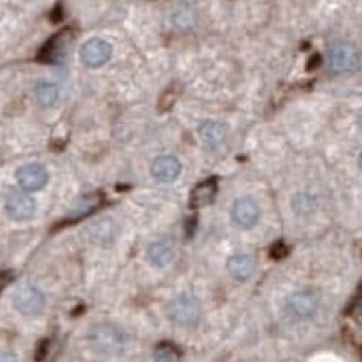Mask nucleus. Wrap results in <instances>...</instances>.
I'll return each mask as SVG.
<instances>
[{"label": "nucleus", "instance_id": "obj_1", "mask_svg": "<svg viewBox=\"0 0 362 362\" xmlns=\"http://www.w3.org/2000/svg\"><path fill=\"white\" fill-rule=\"evenodd\" d=\"M88 342L98 354L119 356L124 351L126 336L115 324H96L89 329Z\"/></svg>", "mask_w": 362, "mask_h": 362}, {"label": "nucleus", "instance_id": "obj_2", "mask_svg": "<svg viewBox=\"0 0 362 362\" xmlns=\"http://www.w3.org/2000/svg\"><path fill=\"white\" fill-rule=\"evenodd\" d=\"M329 64L336 74H354L362 71V52L349 42H339L330 47Z\"/></svg>", "mask_w": 362, "mask_h": 362}, {"label": "nucleus", "instance_id": "obj_3", "mask_svg": "<svg viewBox=\"0 0 362 362\" xmlns=\"http://www.w3.org/2000/svg\"><path fill=\"white\" fill-rule=\"evenodd\" d=\"M168 317L171 322L180 325V327H194L200 322L202 307L193 296L181 293L170 302Z\"/></svg>", "mask_w": 362, "mask_h": 362}, {"label": "nucleus", "instance_id": "obj_4", "mask_svg": "<svg viewBox=\"0 0 362 362\" xmlns=\"http://www.w3.org/2000/svg\"><path fill=\"white\" fill-rule=\"evenodd\" d=\"M317 309H319V297H317L314 291H309V288L292 293L287 298V302H285V312L298 320L310 319Z\"/></svg>", "mask_w": 362, "mask_h": 362}, {"label": "nucleus", "instance_id": "obj_5", "mask_svg": "<svg viewBox=\"0 0 362 362\" xmlns=\"http://www.w3.org/2000/svg\"><path fill=\"white\" fill-rule=\"evenodd\" d=\"M233 223L242 230H250L259 223L260 220V206L253 198L242 197L237 198L232 206Z\"/></svg>", "mask_w": 362, "mask_h": 362}, {"label": "nucleus", "instance_id": "obj_6", "mask_svg": "<svg viewBox=\"0 0 362 362\" xmlns=\"http://www.w3.org/2000/svg\"><path fill=\"white\" fill-rule=\"evenodd\" d=\"M112 56V45L107 40L90 39L81 47V61L86 67L98 69L110 61Z\"/></svg>", "mask_w": 362, "mask_h": 362}, {"label": "nucleus", "instance_id": "obj_7", "mask_svg": "<svg viewBox=\"0 0 362 362\" xmlns=\"http://www.w3.org/2000/svg\"><path fill=\"white\" fill-rule=\"evenodd\" d=\"M45 297L37 287L25 285L13 293V307L24 315H35L44 309Z\"/></svg>", "mask_w": 362, "mask_h": 362}, {"label": "nucleus", "instance_id": "obj_8", "mask_svg": "<svg viewBox=\"0 0 362 362\" xmlns=\"http://www.w3.org/2000/svg\"><path fill=\"white\" fill-rule=\"evenodd\" d=\"M17 183L19 187L27 193L39 192L42 189L49 181V171L44 168L42 165L37 163H30V165H24L22 168L17 170Z\"/></svg>", "mask_w": 362, "mask_h": 362}, {"label": "nucleus", "instance_id": "obj_9", "mask_svg": "<svg viewBox=\"0 0 362 362\" xmlns=\"http://www.w3.org/2000/svg\"><path fill=\"white\" fill-rule=\"evenodd\" d=\"M6 211L12 220L25 221L33 218L35 211V202L27 192H12L7 197Z\"/></svg>", "mask_w": 362, "mask_h": 362}, {"label": "nucleus", "instance_id": "obj_10", "mask_svg": "<svg viewBox=\"0 0 362 362\" xmlns=\"http://www.w3.org/2000/svg\"><path fill=\"white\" fill-rule=\"evenodd\" d=\"M180 173L181 163L176 156H158L156 160L151 163V175L155 176V180L161 181V183H171V181L178 178Z\"/></svg>", "mask_w": 362, "mask_h": 362}, {"label": "nucleus", "instance_id": "obj_11", "mask_svg": "<svg viewBox=\"0 0 362 362\" xmlns=\"http://www.w3.org/2000/svg\"><path fill=\"white\" fill-rule=\"evenodd\" d=\"M257 269V262L252 255L240 253V255H232L226 260V270L238 282H245L253 275Z\"/></svg>", "mask_w": 362, "mask_h": 362}, {"label": "nucleus", "instance_id": "obj_12", "mask_svg": "<svg viewBox=\"0 0 362 362\" xmlns=\"http://www.w3.org/2000/svg\"><path fill=\"white\" fill-rule=\"evenodd\" d=\"M226 134H228V128L218 121H205L198 128V136L208 148H218L225 141Z\"/></svg>", "mask_w": 362, "mask_h": 362}, {"label": "nucleus", "instance_id": "obj_13", "mask_svg": "<svg viewBox=\"0 0 362 362\" xmlns=\"http://www.w3.org/2000/svg\"><path fill=\"white\" fill-rule=\"evenodd\" d=\"M175 259V245L168 238L153 242L148 248V260L155 267H166Z\"/></svg>", "mask_w": 362, "mask_h": 362}, {"label": "nucleus", "instance_id": "obj_14", "mask_svg": "<svg viewBox=\"0 0 362 362\" xmlns=\"http://www.w3.org/2000/svg\"><path fill=\"white\" fill-rule=\"evenodd\" d=\"M116 223L111 218L99 220L90 226V238L99 245H111L116 238Z\"/></svg>", "mask_w": 362, "mask_h": 362}, {"label": "nucleus", "instance_id": "obj_15", "mask_svg": "<svg viewBox=\"0 0 362 362\" xmlns=\"http://www.w3.org/2000/svg\"><path fill=\"white\" fill-rule=\"evenodd\" d=\"M216 192H218V187H216L215 180H206L203 183L194 187L192 192V205L193 206H206L210 205L211 202L215 200Z\"/></svg>", "mask_w": 362, "mask_h": 362}, {"label": "nucleus", "instance_id": "obj_16", "mask_svg": "<svg viewBox=\"0 0 362 362\" xmlns=\"http://www.w3.org/2000/svg\"><path fill=\"white\" fill-rule=\"evenodd\" d=\"M35 99L42 107H52L59 99V89L56 84L40 83L35 86Z\"/></svg>", "mask_w": 362, "mask_h": 362}, {"label": "nucleus", "instance_id": "obj_17", "mask_svg": "<svg viewBox=\"0 0 362 362\" xmlns=\"http://www.w3.org/2000/svg\"><path fill=\"white\" fill-rule=\"evenodd\" d=\"M292 208L297 215L309 216L315 211L317 200L315 197H312L309 193H297L296 197L292 198Z\"/></svg>", "mask_w": 362, "mask_h": 362}, {"label": "nucleus", "instance_id": "obj_18", "mask_svg": "<svg viewBox=\"0 0 362 362\" xmlns=\"http://www.w3.org/2000/svg\"><path fill=\"white\" fill-rule=\"evenodd\" d=\"M176 354L170 347H160L155 356V362H175Z\"/></svg>", "mask_w": 362, "mask_h": 362}, {"label": "nucleus", "instance_id": "obj_19", "mask_svg": "<svg viewBox=\"0 0 362 362\" xmlns=\"http://www.w3.org/2000/svg\"><path fill=\"white\" fill-rule=\"evenodd\" d=\"M12 280V274H8V272H0V292L6 288V285L11 282Z\"/></svg>", "mask_w": 362, "mask_h": 362}, {"label": "nucleus", "instance_id": "obj_20", "mask_svg": "<svg viewBox=\"0 0 362 362\" xmlns=\"http://www.w3.org/2000/svg\"><path fill=\"white\" fill-rule=\"evenodd\" d=\"M0 362H17V357L8 351H0Z\"/></svg>", "mask_w": 362, "mask_h": 362}, {"label": "nucleus", "instance_id": "obj_21", "mask_svg": "<svg viewBox=\"0 0 362 362\" xmlns=\"http://www.w3.org/2000/svg\"><path fill=\"white\" fill-rule=\"evenodd\" d=\"M59 19H61V7H57L56 12H54V21L57 22Z\"/></svg>", "mask_w": 362, "mask_h": 362}, {"label": "nucleus", "instance_id": "obj_22", "mask_svg": "<svg viewBox=\"0 0 362 362\" xmlns=\"http://www.w3.org/2000/svg\"><path fill=\"white\" fill-rule=\"evenodd\" d=\"M359 126H361V129H362V112H361V116H359Z\"/></svg>", "mask_w": 362, "mask_h": 362}, {"label": "nucleus", "instance_id": "obj_23", "mask_svg": "<svg viewBox=\"0 0 362 362\" xmlns=\"http://www.w3.org/2000/svg\"><path fill=\"white\" fill-rule=\"evenodd\" d=\"M359 166L362 168V153H361V156H359Z\"/></svg>", "mask_w": 362, "mask_h": 362}]
</instances>
